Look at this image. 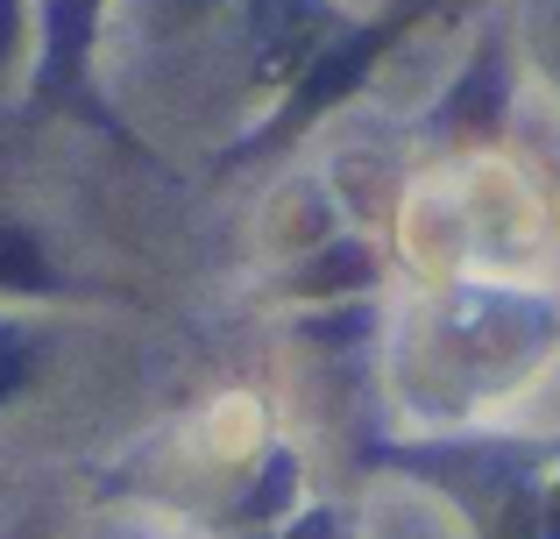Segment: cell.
Wrapping results in <instances>:
<instances>
[{
	"label": "cell",
	"mask_w": 560,
	"mask_h": 539,
	"mask_svg": "<svg viewBox=\"0 0 560 539\" xmlns=\"http://www.w3.org/2000/svg\"><path fill=\"white\" fill-rule=\"evenodd\" d=\"M397 36V22H362V28H348V36H327L313 57L299 65V93H291V107H284V121L277 128H262L256 142H284V136H299L305 121H313L319 107H334L341 93H355L362 85V71L376 65V50Z\"/></svg>",
	"instance_id": "1"
},
{
	"label": "cell",
	"mask_w": 560,
	"mask_h": 539,
	"mask_svg": "<svg viewBox=\"0 0 560 539\" xmlns=\"http://www.w3.org/2000/svg\"><path fill=\"white\" fill-rule=\"evenodd\" d=\"M327 43V8L319 0H256V57L262 71H291Z\"/></svg>",
	"instance_id": "2"
},
{
	"label": "cell",
	"mask_w": 560,
	"mask_h": 539,
	"mask_svg": "<svg viewBox=\"0 0 560 539\" xmlns=\"http://www.w3.org/2000/svg\"><path fill=\"white\" fill-rule=\"evenodd\" d=\"M100 0H43V50H50V79H79L85 65V36H93Z\"/></svg>",
	"instance_id": "3"
},
{
	"label": "cell",
	"mask_w": 560,
	"mask_h": 539,
	"mask_svg": "<svg viewBox=\"0 0 560 539\" xmlns=\"http://www.w3.org/2000/svg\"><path fill=\"white\" fill-rule=\"evenodd\" d=\"M43 284H50L43 249L22 235V227H0V291H43Z\"/></svg>",
	"instance_id": "4"
},
{
	"label": "cell",
	"mask_w": 560,
	"mask_h": 539,
	"mask_svg": "<svg viewBox=\"0 0 560 539\" xmlns=\"http://www.w3.org/2000/svg\"><path fill=\"white\" fill-rule=\"evenodd\" d=\"M28 370H36V341H28L22 327H8V319H0V405L28 384Z\"/></svg>",
	"instance_id": "5"
},
{
	"label": "cell",
	"mask_w": 560,
	"mask_h": 539,
	"mask_svg": "<svg viewBox=\"0 0 560 539\" xmlns=\"http://www.w3.org/2000/svg\"><path fill=\"white\" fill-rule=\"evenodd\" d=\"M171 8H185V14H199V8H213V0H171Z\"/></svg>",
	"instance_id": "6"
},
{
	"label": "cell",
	"mask_w": 560,
	"mask_h": 539,
	"mask_svg": "<svg viewBox=\"0 0 560 539\" xmlns=\"http://www.w3.org/2000/svg\"><path fill=\"white\" fill-rule=\"evenodd\" d=\"M547 532H553V539H560V504H553V526H547Z\"/></svg>",
	"instance_id": "7"
}]
</instances>
